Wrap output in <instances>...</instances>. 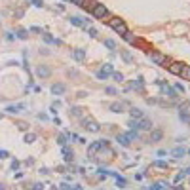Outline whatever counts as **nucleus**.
Returning a JSON list of instances; mask_svg holds the SVG:
<instances>
[{
	"mask_svg": "<svg viewBox=\"0 0 190 190\" xmlns=\"http://www.w3.org/2000/svg\"><path fill=\"white\" fill-rule=\"evenodd\" d=\"M148 59L154 65H160V67H167L169 65V57L160 53V51H148Z\"/></svg>",
	"mask_w": 190,
	"mask_h": 190,
	"instance_id": "1",
	"label": "nucleus"
},
{
	"mask_svg": "<svg viewBox=\"0 0 190 190\" xmlns=\"http://www.w3.org/2000/svg\"><path fill=\"white\" fill-rule=\"evenodd\" d=\"M156 84H158V87H160V91H162V95H165V97H169V99H177V97H179V93L175 91V87H171L167 82L158 80Z\"/></svg>",
	"mask_w": 190,
	"mask_h": 190,
	"instance_id": "2",
	"label": "nucleus"
},
{
	"mask_svg": "<svg viewBox=\"0 0 190 190\" xmlns=\"http://www.w3.org/2000/svg\"><path fill=\"white\" fill-rule=\"evenodd\" d=\"M107 145H109L107 139H99V141H95V143H91V145L87 146V156H90V158H95L97 152L101 150V146H107Z\"/></svg>",
	"mask_w": 190,
	"mask_h": 190,
	"instance_id": "3",
	"label": "nucleus"
},
{
	"mask_svg": "<svg viewBox=\"0 0 190 190\" xmlns=\"http://www.w3.org/2000/svg\"><path fill=\"white\" fill-rule=\"evenodd\" d=\"M91 15H93V19H107V15H109V8H107L105 4H95Z\"/></svg>",
	"mask_w": 190,
	"mask_h": 190,
	"instance_id": "4",
	"label": "nucleus"
},
{
	"mask_svg": "<svg viewBox=\"0 0 190 190\" xmlns=\"http://www.w3.org/2000/svg\"><path fill=\"white\" fill-rule=\"evenodd\" d=\"M82 126H84L86 131H91V133H97L101 129V126L95 122L93 118H84V120H82Z\"/></svg>",
	"mask_w": 190,
	"mask_h": 190,
	"instance_id": "5",
	"label": "nucleus"
},
{
	"mask_svg": "<svg viewBox=\"0 0 190 190\" xmlns=\"http://www.w3.org/2000/svg\"><path fill=\"white\" fill-rule=\"evenodd\" d=\"M129 90H137V91L145 90V80H143V76H139V78H135V80L129 82V84L126 86V91H129Z\"/></svg>",
	"mask_w": 190,
	"mask_h": 190,
	"instance_id": "6",
	"label": "nucleus"
},
{
	"mask_svg": "<svg viewBox=\"0 0 190 190\" xmlns=\"http://www.w3.org/2000/svg\"><path fill=\"white\" fill-rule=\"evenodd\" d=\"M152 129V122L148 118H141L137 120V131H150Z\"/></svg>",
	"mask_w": 190,
	"mask_h": 190,
	"instance_id": "7",
	"label": "nucleus"
},
{
	"mask_svg": "<svg viewBox=\"0 0 190 190\" xmlns=\"http://www.w3.org/2000/svg\"><path fill=\"white\" fill-rule=\"evenodd\" d=\"M179 118H181L182 122L190 124V107L188 105H181V109H179Z\"/></svg>",
	"mask_w": 190,
	"mask_h": 190,
	"instance_id": "8",
	"label": "nucleus"
},
{
	"mask_svg": "<svg viewBox=\"0 0 190 190\" xmlns=\"http://www.w3.org/2000/svg\"><path fill=\"white\" fill-rule=\"evenodd\" d=\"M182 67H185L182 63H179V61H173V63L167 65V70H169L171 74H175V76H179V74L182 72Z\"/></svg>",
	"mask_w": 190,
	"mask_h": 190,
	"instance_id": "9",
	"label": "nucleus"
},
{
	"mask_svg": "<svg viewBox=\"0 0 190 190\" xmlns=\"http://www.w3.org/2000/svg\"><path fill=\"white\" fill-rule=\"evenodd\" d=\"M109 110H110V112H116V114H120V112H124V110H126V103L114 101V103H110V105H109Z\"/></svg>",
	"mask_w": 190,
	"mask_h": 190,
	"instance_id": "10",
	"label": "nucleus"
},
{
	"mask_svg": "<svg viewBox=\"0 0 190 190\" xmlns=\"http://www.w3.org/2000/svg\"><path fill=\"white\" fill-rule=\"evenodd\" d=\"M67 91V86H65L63 82H55L53 86H51V93L53 95H63Z\"/></svg>",
	"mask_w": 190,
	"mask_h": 190,
	"instance_id": "11",
	"label": "nucleus"
},
{
	"mask_svg": "<svg viewBox=\"0 0 190 190\" xmlns=\"http://www.w3.org/2000/svg\"><path fill=\"white\" fill-rule=\"evenodd\" d=\"M36 74H38L40 78H48V76L51 74V68L46 67V65H38V67H36Z\"/></svg>",
	"mask_w": 190,
	"mask_h": 190,
	"instance_id": "12",
	"label": "nucleus"
},
{
	"mask_svg": "<svg viewBox=\"0 0 190 190\" xmlns=\"http://www.w3.org/2000/svg\"><path fill=\"white\" fill-rule=\"evenodd\" d=\"M163 137L162 129H150V143H160Z\"/></svg>",
	"mask_w": 190,
	"mask_h": 190,
	"instance_id": "13",
	"label": "nucleus"
},
{
	"mask_svg": "<svg viewBox=\"0 0 190 190\" xmlns=\"http://www.w3.org/2000/svg\"><path fill=\"white\" fill-rule=\"evenodd\" d=\"M72 57L76 59V61H86V50H82V48H76V50H72Z\"/></svg>",
	"mask_w": 190,
	"mask_h": 190,
	"instance_id": "14",
	"label": "nucleus"
},
{
	"mask_svg": "<svg viewBox=\"0 0 190 190\" xmlns=\"http://www.w3.org/2000/svg\"><path fill=\"white\" fill-rule=\"evenodd\" d=\"M61 154H63V160H65L67 163L72 162V150L68 148V146H61Z\"/></svg>",
	"mask_w": 190,
	"mask_h": 190,
	"instance_id": "15",
	"label": "nucleus"
},
{
	"mask_svg": "<svg viewBox=\"0 0 190 190\" xmlns=\"http://www.w3.org/2000/svg\"><path fill=\"white\" fill-rule=\"evenodd\" d=\"M23 109H25V105H23V103H19V105H10V107H6V110H8L10 114H19Z\"/></svg>",
	"mask_w": 190,
	"mask_h": 190,
	"instance_id": "16",
	"label": "nucleus"
},
{
	"mask_svg": "<svg viewBox=\"0 0 190 190\" xmlns=\"http://www.w3.org/2000/svg\"><path fill=\"white\" fill-rule=\"evenodd\" d=\"M124 40H126L127 42V44H137V42H139V38H137V34H133V32H129V31H127L126 32V34H124Z\"/></svg>",
	"mask_w": 190,
	"mask_h": 190,
	"instance_id": "17",
	"label": "nucleus"
},
{
	"mask_svg": "<svg viewBox=\"0 0 190 190\" xmlns=\"http://www.w3.org/2000/svg\"><path fill=\"white\" fill-rule=\"evenodd\" d=\"M171 156H175V158H182V156H186V148H185V146H175V148L171 150Z\"/></svg>",
	"mask_w": 190,
	"mask_h": 190,
	"instance_id": "18",
	"label": "nucleus"
},
{
	"mask_svg": "<svg viewBox=\"0 0 190 190\" xmlns=\"http://www.w3.org/2000/svg\"><path fill=\"white\" fill-rule=\"evenodd\" d=\"M112 177L116 179V186H118V188H126V186H127V181L124 179V177H120L118 173H114V171H112Z\"/></svg>",
	"mask_w": 190,
	"mask_h": 190,
	"instance_id": "19",
	"label": "nucleus"
},
{
	"mask_svg": "<svg viewBox=\"0 0 190 190\" xmlns=\"http://www.w3.org/2000/svg\"><path fill=\"white\" fill-rule=\"evenodd\" d=\"M129 116H131L133 120H141V118H145V116H143V110L137 109V107H131V110H129Z\"/></svg>",
	"mask_w": 190,
	"mask_h": 190,
	"instance_id": "20",
	"label": "nucleus"
},
{
	"mask_svg": "<svg viewBox=\"0 0 190 190\" xmlns=\"http://www.w3.org/2000/svg\"><path fill=\"white\" fill-rule=\"evenodd\" d=\"M70 23H72L74 27H86V19H82V17H78V15H72L70 17Z\"/></svg>",
	"mask_w": 190,
	"mask_h": 190,
	"instance_id": "21",
	"label": "nucleus"
},
{
	"mask_svg": "<svg viewBox=\"0 0 190 190\" xmlns=\"http://www.w3.org/2000/svg\"><path fill=\"white\" fill-rule=\"evenodd\" d=\"M116 141H118L122 146H129V145H131V143H129V139L126 137V133H120V135H116Z\"/></svg>",
	"mask_w": 190,
	"mask_h": 190,
	"instance_id": "22",
	"label": "nucleus"
},
{
	"mask_svg": "<svg viewBox=\"0 0 190 190\" xmlns=\"http://www.w3.org/2000/svg\"><path fill=\"white\" fill-rule=\"evenodd\" d=\"M105 23H107V25H109L110 29H116L118 25H120V23H122V17H110L109 21H105Z\"/></svg>",
	"mask_w": 190,
	"mask_h": 190,
	"instance_id": "23",
	"label": "nucleus"
},
{
	"mask_svg": "<svg viewBox=\"0 0 190 190\" xmlns=\"http://www.w3.org/2000/svg\"><path fill=\"white\" fill-rule=\"evenodd\" d=\"M152 167H156V169H167L169 165H167V162H163V160H154Z\"/></svg>",
	"mask_w": 190,
	"mask_h": 190,
	"instance_id": "24",
	"label": "nucleus"
},
{
	"mask_svg": "<svg viewBox=\"0 0 190 190\" xmlns=\"http://www.w3.org/2000/svg\"><path fill=\"white\" fill-rule=\"evenodd\" d=\"M114 32H116V34H120V36H124V34L127 32V25L122 21V23H120V25H118L116 29H114Z\"/></svg>",
	"mask_w": 190,
	"mask_h": 190,
	"instance_id": "25",
	"label": "nucleus"
},
{
	"mask_svg": "<svg viewBox=\"0 0 190 190\" xmlns=\"http://www.w3.org/2000/svg\"><path fill=\"white\" fill-rule=\"evenodd\" d=\"M42 38H44V42H48V44H61V40L51 38V34H48V32H42Z\"/></svg>",
	"mask_w": 190,
	"mask_h": 190,
	"instance_id": "26",
	"label": "nucleus"
},
{
	"mask_svg": "<svg viewBox=\"0 0 190 190\" xmlns=\"http://www.w3.org/2000/svg\"><path fill=\"white\" fill-rule=\"evenodd\" d=\"M27 36H29L27 29H19V31L15 32V38H19V40H27Z\"/></svg>",
	"mask_w": 190,
	"mask_h": 190,
	"instance_id": "27",
	"label": "nucleus"
},
{
	"mask_svg": "<svg viewBox=\"0 0 190 190\" xmlns=\"http://www.w3.org/2000/svg\"><path fill=\"white\" fill-rule=\"evenodd\" d=\"M126 137L129 139V143H131V141H139V131L131 129V131H127V133H126Z\"/></svg>",
	"mask_w": 190,
	"mask_h": 190,
	"instance_id": "28",
	"label": "nucleus"
},
{
	"mask_svg": "<svg viewBox=\"0 0 190 190\" xmlns=\"http://www.w3.org/2000/svg\"><path fill=\"white\" fill-rule=\"evenodd\" d=\"M122 59H124V61H126L127 65H131V63H133V55L129 53V51H126V50L122 51Z\"/></svg>",
	"mask_w": 190,
	"mask_h": 190,
	"instance_id": "29",
	"label": "nucleus"
},
{
	"mask_svg": "<svg viewBox=\"0 0 190 190\" xmlns=\"http://www.w3.org/2000/svg\"><path fill=\"white\" fill-rule=\"evenodd\" d=\"M105 48H109L110 51H114L116 50V42H114L112 38H107V40H105Z\"/></svg>",
	"mask_w": 190,
	"mask_h": 190,
	"instance_id": "30",
	"label": "nucleus"
},
{
	"mask_svg": "<svg viewBox=\"0 0 190 190\" xmlns=\"http://www.w3.org/2000/svg\"><path fill=\"white\" fill-rule=\"evenodd\" d=\"M101 70H103L105 74H109V76H110V74L114 72V68H112V63H105V65H103V68H101Z\"/></svg>",
	"mask_w": 190,
	"mask_h": 190,
	"instance_id": "31",
	"label": "nucleus"
},
{
	"mask_svg": "<svg viewBox=\"0 0 190 190\" xmlns=\"http://www.w3.org/2000/svg\"><path fill=\"white\" fill-rule=\"evenodd\" d=\"M181 76L185 78V80H190V65H185V67H182V72H181Z\"/></svg>",
	"mask_w": 190,
	"mask_h": 190,
	"instance_id": "32",
	"label": "nucleus"
},
{
	"mask_svg": "<svg viewBox=\"0 0 190 190\" xmlns=\"http://www.w3.org/2000/svg\"><path fill=\"white\" fill-rule=\"evenodd\" d=\"M110 78H112L114 82H124V74H122V72H116V70L110 74Z\"/></svg>",
	"mask_w": 190,
	"mask_h": 190,
	"instance_id": "33",
	"label": "nucleus"
},
{
	"mask_svg": "<svg viewBox=\"0 0 190 190\" xmlns=\"http://www.w3.org/2000/svg\"><path fill=\"white\" fill-rule=\"evenodd\" d=\"M34 141H36V135H34V133H27V135H25V143L31 145V143H34Z\"/></svg>",
	"mask_w": 190,
	"mask_h": 190,
	"instance_id": "34",
	"label": "nucleus"
},
{
	"mask_svg": "<svg viewBox=\"0 0 190 190\" xmlns=\"http://www.w3.org/2000/svg\"><path fill=\"white\" fill-rule=\"evenodd\" d=\"M57 145L59 146H67V135H59L57 137Z\"/></svg>",
	"mask_w": 190,
	"mask_h": 190,
	"instance_id": "35",
	"label": "nucleus"
},
{
	"mask_svg": "<svg viewBox=\"0 0 190 190\" xmlns=\"http://www.w3.org/2000/svg\"><path fill=\"white\" fill-rule=\"evenodd\" d=\"M70 114H72V116H82V109L80 107H72V109H70Z\"/></svg>",
	"mask_w": 190,
	"mask_h": 190,
	"instance_id": "36",
	"label": "nucleus"
},
{
	"mask_svg": "<svg viewBox=\"0 0 190 190\" xmlns=\"http://www.w3.org/2000/svg\"><path fill=\"white\" fill-rule=\"evenodd\" d=\"M105 93H107V95H118V90H116V87H112V86H109L107 90H105Z\"/></svg>",
	"mask_w": 190,
	"mask_h": 190,
	"instance_id": "37",
	"label": "nucleus"
},
{
	"mask_svg": "<svg viewBox=\"0 0 190 190\" xmlns=\"http://www.w3.org/2000/svg\"><path fill=\"white\" fill-rule=\"evenodd\" d=\"M95 4H97V2H86V4H84V8H86L87 12L91 14V12H93V8H95Z\"/></svg>",
	"mask_w": 190,
	"mask_h": 190,
	"instance_id": "38",
	"label": "nucleus"
},
{
	"mask_svg": "<svg viewBox=\"0 0 190 190\" xmlns=\"http://www.w3.org/2000/svg\"><path fill=\"white\" fill-rule=\"evenodd\" d=\"M87 34H90L91 38H97V29H93V27H90L87 29Z\"/></svg>",
	"mask_w": 190,
	"mask_h": 190,
	"instance_id": "39",
	"label": "nucleus"
},
{
	"mask_svg": "<svg viewBox=\"0 0 190 190\" xmlns=\"http://www.w3.org/2000/svg\"><path fill=\"white\" fill-rule=\"evenodd\" d=\"M175 91H177V93H185V86H182V84H175Z\"/></svg>",
	"mask_w": 190,
	"mask_h": 190,
	"instance_id": "40",
	"label": "nucleus"
},
{
	"mask_svg": "<svg viewBox=\"0 0 190 190\" xmlns=\"http://www.w3.org/2000/svg\"><path fill=\"white\" fill-rule=\"evenodd\" d=\"M158 185L162 186V190H169V188H171V185H169V182H165V181H160Z\"/></svg>",
	"mask_w": 190,
	"mask_h": 190,
	"instance_id": "41",
	"label": "nucleus"
},
{
	"mask_svg": "<svg viewBox=\"0 0 190 190\" xmlns=\"http://www.w3.org/2000/svg\"><path fill=\"white\" fill-rule=\"evenodd\" d=\"M97 78H99V80H107V78H110L109 74H105L103 70H99V72H97Z\"/></svg>",
	"mask_w": 190,
	"mask_h": 190,
	"instance_id": "42",
	"label": "nucleus"
},
{
	"mask_svg": "<svg viewBox=\"0 0 190 190\" xmlns=\"http://www.w3.org/2000/svg\"><path fill=\"white\" fill-rule=\"evenodd\" d=\"M31 4L34 6V8H42V6H44V2H42V0H32Z\"/></svg>",
	"mask_w": 190,
	"mask_h": 190,
	"instance_id": "43",
	"label": "nucleus"
},
{
	"mask_svg": "<svg viewBox=\"0 0 190 190\" xmlns=\"http://www.w3.org/2000/svg\"><path fill=\"white\" fill-rule=\"evenodd\" d=\"M6 158H10L8 150H2V148H0V160H6Z\"/></svg>",
	"mask_w": 190,
	"mask_h": 190,
	"instance_id": "44",
	"label": "nucleus"
},
{
	"mask_svg": "<svg viewBox=\"0 0 190 190\" xmlns=\"http://www.w3.org/2000/svg\"><path fill=\"white\" fill-rule=\"evenodd\" d=\"M17 127L21 129V131H27V129H29V126H27L25 122H19V124H17Z\"/></svg>",
	"mask_w": 190,
	"mask_h": 190,
	"instance_id": "45",
	"label": "nucleus"
},
{
	"mask_svg": "<svg viewBox=\"0 0 190 190\" xmlns=\"http://www.w3.org/2000/svg\"><path fill=\"white\" fill-rule=\"evenodd\" d=\"M182 179H185V173H179V175L175 177V185H179V182H181Z\"/></svg>",
	"mask_w": 190,
	"mask_h": 190,
	"instance_id": "46",
	"label": "nucleus"
},
{
	"mask_svg": "<svg viewBox=\"0 0 190 190\" xmlns=\"http://www.w3.org/2000/svg\"><path fill=\"white\" fill-rule=\"evenodd\" d=\"M31 188H32V190H44V186H42L40 182H34V185H32Z\"/></svg>",
	"mask_w": 190,
	"mask_h": 190,
	"instance_id": "47",
	"label": "nucleus"
},
{
	"mask_svg": "<svg viewBox=\"0 0 190 190\" xmlns=\"http://www.w3.org/2000/svg\"><path fill=\"white\" fill-rule=\"evenodd\" d=\"M70 2H72V4H76V6H84L87 0H70Z\"/></svg>",
	"mask_w": 190,
	"mask_h": 190,
	"instance_id": "48",
	"label": "nucleus"
},
{
	"mask_svg": "<svg viewBox=\"0 0 190 190\" xmlns=\"http://www.w3.org/2000/svg\"><path fill=\"white\" fill-rule=\"evenodd\" d=\"M148 190H162V186L156 182V185H150V186H148Z\"/></svg>",
	"mask_w": 190,
	"mask_h": 190,
	"instance_id": "49",
	"label": "nucleus"
},
{
	"mask_svg": "<svg viewBox=\"0 0 190 190\" xmlns=\"http://www.w3.org/2000/svg\"><path fill=\"white\" fill-rule=\"evenodd\" d=\"M29 32H44V31H42L40 27H31V29H29Z\"/></svg>",
	"mask_w": 190,
	"mask_h": 190,
	"instance_id": "50",
	"label": "nucleus"
},
{
	"mask_svg": "<svg viewBox=\"0 0 190 190\" xmlns=\"http://www.w3.org/2000/svg\"><path fill=\"white\" fill-rule=\"evenodd\" d=\"M59 188H61V190H68V188H70V185H67V182H61V185H59Z\"/></svg>",
	"mask_w": 190,
	"mask_h": 190,
	"instance_id": "51",
	"label": "nucleus"
},
{
	"mask_svg": "<svg viewBox=\"0 0 190 190\" xmlns=\"http://www.w3.org/2000/svg\"><path fill=\"white\" fill-rule=\"evenodd\" d=\"M19 167V162H17V160H14V162H12V169H14V171H15V169H17Z\"/></svg>",
	"mask_w": 190,
	"mask_h": 190,
	"instance_id": "52",
	"label": "nucleus"
},
{
	"mask_svg": "<svg viewBox=\"0 0 190 190\" xmlns=\"http://www.w3.org/2000/svg\"><path fill=\"white\" fill-rule=\"evenodd\" d=\"M14 32H6V40H14Z\"/></svg>",
	"mask_w": 190,
	"mask_h": 190,
	"instance_id": "53",
	"label": "nucleus"
},
{
	"mask_svg": "<svg viewBox=\"0 0 190 190\" xmlns=\"http://www.w3.org/2000/svg\"><path fill=\"white\" fill-rule=\"evenodd\" d=\"M68 137H70V139H72V141H80V137H78L76 133H72V135H68Z\"/></svg>",
	"mask_w": 190,
	"mask_h": 190,
	"instance_id": "54",
	"label": "nucleus"
},
{
	"mask_svg": "<svg viewBox=\"0 0 190 190\" xmlns=\"http://www.w3.org/2000/svg\"><path fill=\"white\" fill-rule=\"evenodd\" d=\"M38 118H40V120H46V122H48V116H46L44 112H42V114H38Z\"/></svg>",
	"mask_w": 190,
	"mask_h": 190,
	"instance_id": "55",
	"label": "nucleus"
},
{
	"mask_svg": "<svg viewBox=\"0 0 190 190\" xmlns=\"http://www.w3.org/2000/svg\"><path fill=\"white\" fill-rule=\"evenodd\" d=\"M40 173H42V175H48V173H50V169H46V167H42V169H40Z\"/></svg>",
	"mask_w": 190,
	"mask_h": 190,
	"instance_id": "56",
	"label": "nucleus"
},
{
	"mask_svg": "<svg viewBox=\"0 0 190 190\" xmlns=\"http://www.w3.org/2000/svg\"><path fill=\"white\" fill-rule=\"evenodd\" d=\"M68 190H82V188H80V186L76 185V186H70V188H68Z\"/></svg>",
	"mask_w": 190,
	"mask_h": 190,
	"instance_id": "57",
	"label": "nucleus"
},
{
	"mask_svg": "<svg viewBox=\"0 0 190 190\" xmlns=\"http://www.w3.org/2000/svg\"><path fill=\"white\" fill-rule=\"evenodd\" d=\"M182 173H186V175H190V167H186V169H185Z\"/></svg>",
	"mask_w": 190,
	"mask_h": 190,
	"instance_id": "58",
	"label": "nucleus"
},
{
	"mask_svg": "<svg viewBox=\"0 0 190 190\" xmlns=\"http://www.w3.org/2000/svg\"><path fill=\"white\" fill-rule=\"evenodd\" d=\"M0 190H4V185H2V182H0Z\"/></svg>",
	"mask_w": 190,
	"mask_h": 190,
	"instance_id": "59",
	"label": "nucleus"
},
{
	"mask_svg": "<svg viewBox=\"0 0 190 190\" xmlns=\"http://www.w3.org/2000/svg\"><path fill=\"white\" fill-rule=\"evenodd\" d=\"M186 154H188V156H190V148H188V150H186Z\"/></svg>",
	"mask_w": 190,
	"mask_h": 190,
	"instance_id": "60",
	"label": "nucleus"
},
{
	"mask_svg": "<svg viewBox=\"0 0 190 190\" xmlns=\"http://www.w3.org/2000/svg\"><path fill=\"white\" fill-rule=\"evenodd\" d=\"M67 2H70V0H67Z\"/></svg>",
	"mask_w": 190,
	"mask_h": 190,
	"instance_id": "61",
	"label": "nucleus"
}]
</instances>
